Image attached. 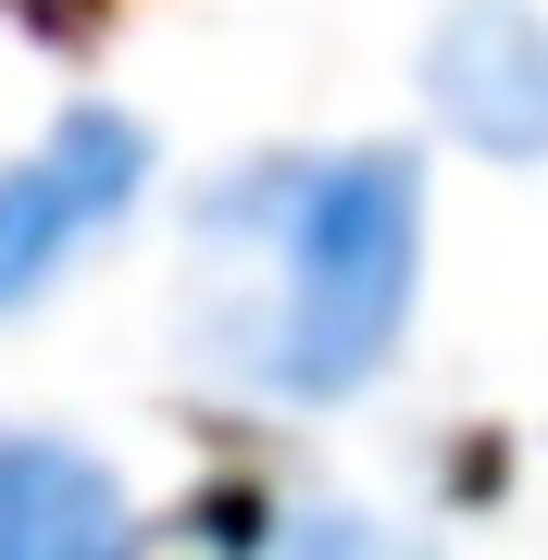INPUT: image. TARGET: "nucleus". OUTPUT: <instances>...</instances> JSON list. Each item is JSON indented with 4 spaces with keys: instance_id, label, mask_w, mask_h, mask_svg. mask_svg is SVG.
I'll return each instance as SVG.
<instances>
[{
    "instance_id": "1",
    "label": "nucleus",
    "mask_w": 548,
    "mask_h": 560,
    "mask_svg": "<svg viewBox=\"0 0 548 560\" xmlns=\"http://www.w3.org/2000/svg\"><path fill=\"white\" fill-rule=\"evenodd\" d=\"M200 249L224 261L212 361L287 411H325L386 374L424 287V175L411 150H275L212 187Z\"/></svg>"
},
{
    "instance_id": "4",
    "label": "nucleus",
    "mask_w": 548,
    "mask_h": 560,
    "mask_svg": "<svg viewBox=\"0 0 548 560\" xmlns=\"http://www.w3.org/2000/svg\"><path fill=\"white\" fill-rule=\"evenodd\" d=\"M0 560H125V486L75 436H0Z\"/></svg>"
},
{
    "instance_id": "2",
    "label": "nucleus",
    "mask_w": 548,
    "mask_h": 560,
    "mask_svg": "<svg viewBox=\"0 0 548 560\" xmlns=\"http://www.w3.org/2000/svg\"><path fill=\"white\" fill-rule=\"evenodd\" d=\"M150 187V125L113 101H75L38 150L0 162V312H25L38 287H62L88 249L138 212Z\"/></svg>"
},
{
    "instance_id": "3",
    "label": "nucleus",
    "mask_w": 548,
    "mask_h": 560,
    "mask_svg": "<svg viewBox=\"0 0 548 560\" xmlns=\"http://www.w3.org/2000/svg\"><path fill=\"white\" fill-rule=\"evenodd\" d=\"M424 101L462 150L548 162V13H524V0H448V25L424 38Z\"/></svg>"
}]
</instances>
